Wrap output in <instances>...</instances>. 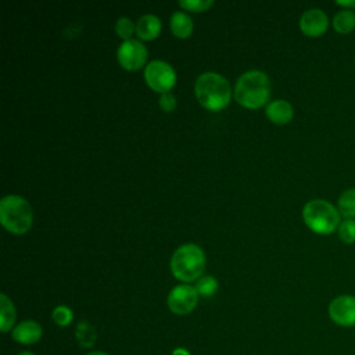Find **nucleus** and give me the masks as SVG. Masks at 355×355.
Returning <instances> with one entry per match:
<instances>
[{"mask_svg":"<svg viewBox=\"0 0 355 355\" xmlns=\"http://www.w3.org/2000/svg\"><path fill=\"white\" fill-rule=\"evenodd\" d=\"M329 318L341 327L355 326V295L341 294L334 297L327 306Z\"/></svg>","mask_w":355,"mask_h":355,"instance_id":"9","label":"nucleus"},{"mask_svg":"<svg viewBox=\"0 0 355 355\" xmlns=\"http://www.w3.org/2000/svg\"><path fill=\"white\" fill-rule=\"evenodd\" d=\"M302 219L309 230L316 234L326 236L338 229L341 215L331 202L323 198H315L304 205Z\"/></svg>","mask_w":355,"mask_h":355,"instance_id":"5","label":"nucleus"},{"mask_svg":"<svg viewBox=\"0 0 355 355\" xmlns=\"http://www.w3.org/2000/svg\"><path fill=\"white\" fill-rule=\"evenodd\" d=\"M173 36L179 39H187L193 33V21L184 11H175L169 21Z\"/></svg>","mask_w":355,"mask_h":355,"instance_id":"15","label":"nucleus"},{"mask_svg":"<svg viewBox=\"0 0 355 355\" xmlns=\"http://www.w3.org/2000/svg\"><path fill=\"white\" fill-rule=\"evenodd\" d=\"M205 269V254L197 244L187 243L175 250L171 258V272L175 279L189 284L197 282Z\"/></svg>","mask_w":355,"mask_h":355,"instance_id":"3","label":"nucleus"},{"mask_svg":"<svg viewBox=\"0 0 355 355\" xmlns=\"http://www.w3.org/2000/svg\"><path fill=\"white\" fill-rule=\"evenodd\" d=\"M115 33L123 42L132 40L133 33H136V24H133V21L128 17H121L115 22Z\"/></svg>","mask_w":355,"mask_h":355,"instance_id":"20","label":"nucleus"},{"mask_svg":"<svg viewBox=\"0 0 355 355\" xmlns=\"http://www.w3.org/2000/svg\"><path fill=\"white\" fill-rule=\"evenodd\" d=\"M234 100L245 108H259L268 104L270 97V80L262 71H247L236 82Z\"/></svg>","mask_w":355,"mask_h":355,"instance_id":"1","label":"nucleus"},{"mask_svg":"<svg viewBox=\"0 0 355 355\" xmlns=\"http://www.w3.org/2000/svg\"><path fill=\"white\" fill-rule=\"evenodd\" d=\"M158 104H159V108L164 111V112H172L175 108H176V97L175 94H172L171 92L169 93H164L159 96L158 98Z\"/></svg>","mask_w":355,"mask_h":355,"instance_id":"24","label":"nucleus"},{"mask_svg":"<svg viewBox=\"0 0 355 355\" xmlns=\"http://www.w3.org/2000/svg\"><path fill=\"white\" fill-rule=\"evenodd\" d=\"M178 6L182 7L184 11L191 12H202L214 6L212 0H180L178 1Z\"/></svg>","mask_w":355,"mask_h":355,"instance_id":"23","label":"nucleus"},{"mask_svg":"<svg viewBox=\"0 0 355 355\" xmlns=\"http://www.w3.org/2000/svg\"><path fill=\"white\" fill-rule=\"evenodd\" d=\"M336 4L343 7L344 10H354L355 8V0H337Z\"/></svg>","mask_w":355,"mask_h":355,"instance_id":"25","label":"nucleus"},{"mask_svg":"<svg viewBox=\"0 0 355 355\" xmlns=\"http://www.w3.org/2000/svg\"><path fill=\"white\" fill-rule=\"evenodd\" d=\"M17 320V311L14 302L3 293L0 294V331L8 333L14 329Z\"/></svg>","mask_w":355,"mask_h":355,"instance_id":"14","label":"nucleus"},{"mask_svg":"<svg viewBox=\"0 0 355 355\" xmlns=\"http://www.w3.org/2000/svg\"><path fill=\"white\" fill-rule=\"evenodd\" d=\"M161 19L154 14H144L136 22V35L141 40H154L161 33Z\"/></svg>","mask_w":355,"mask_h":355,"instance_id":"13","label":"nucleus"},{"mask_svg":"<svg viewBox=\"0 0 355 355\" xmlns=\"http://www.w3.org/2000/svg\"><path fill=\"white\" fill-rule=\"evenodd\" d=\"M300 29L308 37H319L329 29V17L320 8L305 10L300 17Z\"/></svg>","mask_w":355,"mask_h":355,"instance_id":"10","label":"nucleus"},{"mask_svg":"<svg viewBox=\"0 0 355 355\" xmlns=\"http://www.w3.org/2000/svg\"><path fill=\"white\" fill-rule=\"evenodd\" d=\"M265 115L275 125H287L294 116V108L286 100H273L266 104Z\"/></svg>","mask_w":355,"mask_h":355,"instance_id":"12","label":"nucleus"},{"mask_svg":"<svg viewBox=\"0 0 355 355\" xmlns=\"http://www.w3.org/2000/svg\"><path fill=\"white\" fill-rule=\"evenodd\" d=\"M17 355H35L32 351H21V352H18Z\"/></svg>","mask_w":355,"mask_h":355,"instance_id":"28","label":"nucleus"},{"mask_svg":"<svg viewBox=\"0 0 355 355\" xmlns=\"http://www.w3.org/2000/svg\"><path fill=\"white\" fill-rule=\"evenodd\" d=\"M337 209L344 219H355V187L347 189L340 194Z\"/></svg>","mask_w":355,"mask_h":355,"instance_id":"18","label":"nucleus"},{"mask_svg":"<svg viewBox=\"0 0 355 355\" xmlns=\"http://www.w3.org/2000/svg\"><path fill=\"white\" fill-rule=\"evenodd\" d=\"M333 28L340 35H348L355 29V11L354 10H340L333 17Z\"/></svg>","mask_w":355,"mask_h":355,"instance_id":"17","label":"nucleus"},{"mask_svg":"<svg viewBox=\"0 0 355 355\" xmlns=\"http://www.w3.org/2000/svg\"><path fill=\"white\" fill-rule=\"evenodd\" d=\"M75 338L79 347L93 348L97 341V330L87 320H80L75 327Z\"/></svg>","mask_w":355,"mask_h":355,"instance_id":"16","label":"nucleus"},{"mask_svg":"<svg viewBox=\"0 0 355 355\" xmlns=\"http://www.w3.org/2000/svg\"><path fill=\"white\" fill-rule=\"evenodd\" d=\"M197 101L209 111H219L229 105L232 87L227 79L216 72L201 73L194 83Z\"/></svg>","mask_w":355,"mask_h":355,"instance_id":"2","label":"nucleus"},{"mask_svg":"<svg viewBox=\"0 0 355 355\" xmlns=\"http://www.w3.org/2000/svg\"><path fill=\"white\" fill-rule=\"evenodd\" d=\"M144 80L157 93H169L176 83L175 69L162 60H154L144 68Z\"/></svg>","mask_w":355,"mask_h":355,"instance_id":"6","label":"nucleus"},{"mask_svg":"<svg viewBox=\"0 0 355 355\" xmlns=\"http://www.w3.org/2000/svg\"><path fill=\"white\" fill-rule=\"evenodd\" d=\"M0 222L12 234H25L32 227L33 211L31 204L21 196L8 194L0 201Z\"/></svg>","mask_w":355,"mask_h":355,"instance_id":"4","label":"nucleus"},{"mask_svg":"<svg viewBox=\"0 0 355 355\" xmlns=\"http://www.w3.org/2000/svg\"><path fill=\"white\" fill-rule=\"evenodd\" d=\"M171 355H191V354H190V351H189L187 348H184V347H176V348L172 349Z\"/></svg>","mask_w":355,"mask_h":355,"instance_id":"26","label":"nucleus"},{"mask_svg":"<svg viewBox=\"0 0 355 355\" xmlns=\"http://www.w3.org/2000/svg\"><path fill=\"white\" fill-rule=\"evenodd\" d=\"M194 288L197 290L200 297H212L218 288L219 283L218 280L211 275H202L194 284Z\"/></svg>","mask_w":355,"mask_h":355,"instance_id":"19","label":"nucleus"},{"mask_svg":"<svg viewBox=\"0 0 355 355\" xmlns=\"http://www.w3.org/2000/svg\"><path fill=\"white\" fill-rule=\"evenodd\" d=\"M43 337V327L33 319H25L14 326L11 338L21 345H33Z\"/></svg>","mask_w":355,"mask_h":355,"instance_id":"11","label":"nucleus"},{"mask_svg":"<svg viewBox=\"0 0 355 355\" xmlns=\"http://www.w3.org/2000/svg\"><path fill=\"white\" fill-rule=\"evenodd\" d=\"M53 322L60 327H67L73 320V312L67 305H57L51 312Z\"/></svg>","mask_w":355,"mask_h":355,"instance_id":"21","label":"nucleus"},{"mask_svg":"<svg viewBox=\"0 0 355 355\" xmlns=\"http://www.w3.org/2000/svg\"><path fill=\"white\" fill-rule=\"evenodd\" d=\"M85 355H110L108 352H105V351H98V349H94V351H89L87 354H85Z\"/></svg>","mask_w":355,"mask_h":355,"instance_id":"27","label":"nucleus"},{"mask_svg":"<svg viewBox=\"0 0 355 355\" xmlns=\"http://www.w3.org/2000/svg\"><path fill=\"white\" fill-rule=\"evenodd\" d=\"M198 297L200 295L194 286L186 283L178 284L169 291L166 297V305L173 315L184 316L196 309L198 304Z\"/></svg>","mask_w":355,"mask_h":355,"instance_id":"7","label":"nucleus"},{"mask_svg":"<svg viewBox=\"0 0 355 355\" xmlns=\"http://www.w3.org/2000/svg\"><path fill=\"white\" fill-rule=\"evenodd\" d=\"M116 58L123 69L139 71L147 61V49L140 40H126L118 47Z\"/></svg>","mask_w":355,"mask_h":355,"instance_id":"8","label":"nucleus"},{"mask_svg":"<svg viewBox=\"0 0 355 355\" xmlns=\"http://www.w3.org/2000/svg\"><path fill=\"white\" fill-rule=\"evenodd\" d=\"M338 237L345 244L355 243V219H343L337 229Z\"/></svg>","mask_w":355,"mask_h":355,"instance_id":"22","label":"nucleus"}]
</instances>
